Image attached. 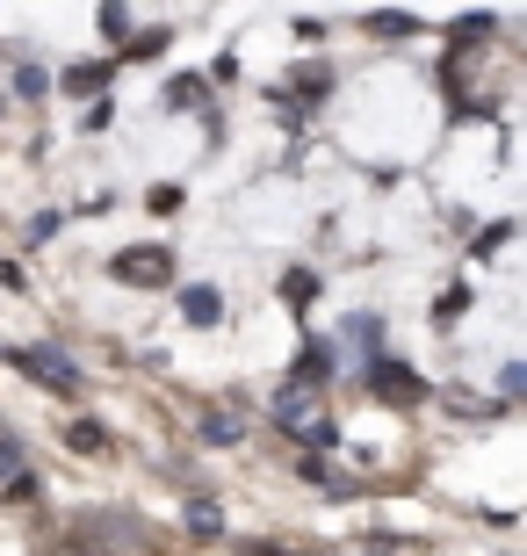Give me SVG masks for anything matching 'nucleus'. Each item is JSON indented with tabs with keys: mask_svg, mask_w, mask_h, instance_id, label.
I'll return each mask as SVG.
<instances>
[{
	"mask_svg": "<svg viewBox=\"0 0 527 556\" xmlns=\"http://www.w3.org/2000/svg\"><path fill=\"white\" fill-rule=\"evenodd\" d=\"M15 369H22V376H37L43 391H59V397H65V391H80V369H73L59 348H22V354H15Z\"/></svg>",
	"mask_w": 527,
	"mask_h": 556,
	"instance_id": "2",
	"label": "nucleus"
},
{
	"mask_svg": "<svg viewBox=\"0 0 527 556\" xmlns=\"http://www.w3.org/2000/svg\"><path fill=\"white\" fill-rule=\"evenodd\" d=\"M376 383H384L390 397H412V376H405V369H390V362H384V369H376Z\"/></svg>",
	"mask_w": 527,
	"mask_h": 556,
	"instance_id": "9",
	"label": "nucleus"
},
{
	"mask_svg": "<svg viewBox=\"0 0 527 556\" xmlns=\"http://www.w3.org/2000/svg\"><path fill=\"white\" fill-rule=\"evenodd\" d=\"M506 391H513V397H527V362H513V369H506Z\"/></svg>",
	"mask_w": 527,
	"mask_h": 556,
	"instance_id": "10",
	"label": "nucleus"
},
{
	"mask_svg": "<svg viewBox=\"0 0 527 556\" xmlns=\"http://www.w3.org/2000/svg\"><path fill=\"white\" fill-rule=\"evenodd\" d=\"M65 441H73V448H80V455H109V433L95 427V419H80V427L65 433Z\"/></svg>",
	"mask_w": 527,
	"mask_h": 556,
	"instance_id": "6",
	"label": "nucleus"
},
{
	"mask_svg": "<svg viewBox=\"0 0 527 556\" xmlns=\"http://www.w3.org/2000/svg\"><path fill=\"white\" fill-rule=\"evenodd\" d=\"M188 528H196V535H217V528H224V514L210 506V498H188Z\"/></svg>",
	"mask_w": 527,
	"mask_h": 556,
	"instance_id": "7",
	"label": "nucleus"
},
{
	"mask_svg": "<svg viewBox=\"0 0 527 556\" xmlns=\"http://www.w3.org/2000/svg\"><path fill=\"white\" fill-rule=\"evenodd\" d=\"M275 419H283L289 433H311V448H332V419L318 413V391H311V383H304V391H283V397H275Z\"/></svg>",
	"mask_w": 527,
	"mask_h": 556,
	"instance_id": "1",
	"label": "nucleus"
},
{
	"mask_svg": "<svg viewBox=\"0 0 527 556\" xmlns=\"http://www.w3.org/2000/svg\"><path fill=\"white\" fill-rule=\"evenodd\" d=\"M116 275H123V282H138V289H152V282H166V253H160V247L123 253V261H116Z\"/></svg>",
	"mask_w": 527,
	"mask_h": 556,
	"instance_id": "4",
	"label": "nucleus"
},
{
	"mask_svg": "<svg viewBox=\"0 0 527 556\" xmlns=\"http://www.w3.org/2000/svg\"><path fill=\"white\" fill-rule=\"evenodd\" d=\"M0 477H22V455L8 448V441H0Z\"/></svg>",
	"mask_w": 527,
	"mask_h": 556,
	"instance_id": "11",
	"label": "nucleus"
},
{
	"mask_svg": "<svg viewBox=\"0 0 527 556\" xmlns=\"http://www.w3.org/2000/svg\"><path fill=\"white\" fill-rule=\"evenodd\" d=\"M80 535H102V542H116V549H130V556H152V535L130 528V520H80Z\"/></svg>",
	"mask_w": 527,
	"mask_h": 556,
	"instance_id": "3",
	"label": "nucleus"
},
{
	"mask_svg": "<svg viewBox=\"0 0 527 556\" xmlns=\"http://www.w3.org/2000/svg\"><path fill=\"white\" fill-rule=\"evenodd\" d=\"M239 433H246V419H239V413H203V441H210V448H231Z\"/></svg>",
	"mask_w": 527,
	"mask_h": 556,
	"instance_id": "5",
	"label": "nucleus"
},
{
	"mask_svg": "<svg viewBox=\"0 0 527 556\" xmlns=\"http://www.w3.org/2000/svg\"><path fill=\"white\" fill-rule=\"evenodd\" d=\"M188 318L210 326V318H217V289H188Z\"/></svg>",
	"mask_w": 527,
	"mask_h": 556,
	"instance_id": "8",
	"label": "nucleus"
}]
</instances>
